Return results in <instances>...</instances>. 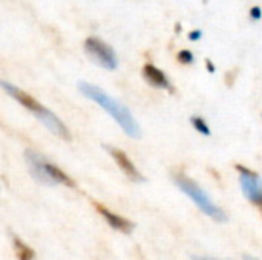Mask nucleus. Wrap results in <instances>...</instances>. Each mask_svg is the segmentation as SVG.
<instances>
[{
    "label": "nucleus",
    "instance_id": "nucleus-3",
    "mask_svg": "<svg viewBox=\"0 0 262 260\" xmlns=\"http://www.w3.org/2000/svg\"><path fill=\"white\" fill-rule=\"evenodd\" d=\"M25 161L26 166L29 169L31 176L45 185H68V187H74L75 182L57 166H54L52 162L46 161L38 152L28 149L25 152Z\"/></svg>",
    "mask_w": 262,
    "mask_h": 260
},
{
    "label": "nucleus",
    "instance_id": "nucleus-7",
    "mask_svg": "<svg viewBox=\"0 0 262 260\" xmlns=\"http://www.w3.org/2000/svg\"><path fill=\"white\" fill-rule=\"evenodd\" d=\"M106 152L114 158V161L117 162V166L120 167V170L132 181V182H146V178L140 173V170L135 167V164L130 161V158L123 152L120 150L118 147H114V146H104Z\"/></svg>",
    "mask_w": 262,
    "mask_h": 260
},
{
    "label": "nucleus",
    "instance_id": "nucleus-2",
    "mask_svg": "<svg viewBox=\"0 0 262 260\" xmlns=\"http://www.w3.org/2000/svg\"><path fill=\"white\" fill-rule=\"evenodd\" d=\"M0 87L11 97L14 98L17 103H20L26 110H29L48 130H51L54 135H57L61 139H71V132L66 127V124L54 113L51 112L48 107H45L41 103H38L34 97H31L29 93H26L25 90H21L20 87L8 83V81H0Z\"/></svg>",
    "mask_w": 262,
    "mask_h": 260
},
{
    "label": "nucleus",
    "instance_id": "nucleus-11",
    "mask_svg": "<svg viewBox=\"0 0 262 260\" xmlns=\"http://www.w3.org/2000/svg\"><path fill=\"white\" fill-rule=\"evenodd\" d=\"M190 123H192V126L195 127V130H196L198 133H201L203 136H210V135H212V130H210L207 121H206L203 116L193 115V116L190 118Z\"/></svg>",
    "mask_w": 262,
    "mask_h": 260
},
{
    "label": "nucleus",
    "instance_id": "nucleus-10",
    "mask_svg": "<svg viewBox=\"0 0 262 260\" xmlns=\"http://www.w3.org/2000/svg\"><path fill=\"white\" fill-rule=\"evenodd\" d=\"M12 245H14V251L18 260H35V253L34 250L26 245L20 238H12Z\"/></svg>",
    "mask_w": 262,
    "mask_h": 260
},
{
    "label": "nucleus",
    "instance_id": "nucleus-14",
    "mask_svg": "<svg viewBox=\"0 0 262 260\" xmlns=\"http://www.w3.org/2000/svg\"><path fill=\"white\" fill-rule=\"evenodd\" d=\"M201 37H203V31H200V29H195V31L189 32V40H192V41H198Z\"/></svg>",
    "mask_w": 262,
    "mask_h": 260
},
{
    "label": "nucleus",
    "instance_id": "nucleus-8",
    "mask_svg": "<svg viewBox=\"0 0 262 260\" xmlns=\"http://www.w3.org/2000/svg\"><path fill=\"white\" fill-rule=\"evenodd\" d=\"M95 208H97V211L104 218V221L109 224V227H112L115 231H120V233H123V234H130V233L134 231L135 225H134V222H130L129 219H126V218H123V216H120V215L112 213L109 208H106V207H103V205H100V204H95Z\"/></svg>",
    "mask_w": 262,
    "mask_h": 260
},
{
    "label": "nucleus",
    "instance_id": "nucleus-17",
    "mask_svg": "<svg viewBox=\"0 0 262 260\" xmlns=\"http://www.w3.org/2000/svg\"><path fill=\"white\" fill-rule=\"evenodd\" d=\"M244 260H259V259H256V257H253V256H244Z\"/></svg>",
    "mask_w": 262,
    "mask_h": 260
},
{
    "label": "nucleus",
    "instance_id": "nucleus-6",
    "mask_svg": "<svg viewBox=\"0 0 262 260\" xmlns=\"http://www.w3.org/2000/svg\"><path fill=\"white\" fill-rule=\"evenodd\" d=\"M236 170L239 172V184L241 190L247 201H250L253 205L261 207L262 205V187L261 178L256 172L246 169L243 166H238Z\"/></svg>",
    "mask_w": 262,
    "mask_h": 260
},
{
    "label": "nucleus",
    "instance_id": "nucleus-16",
    "mask_svg": "<svg viewBox=\"0 0 262 260\" xmlns=\"http://www.w3.org/2000/svg\"><path fill=\"white\" fill-rule=\"evenodd\" d=\"M192 260H216V259H212V257H200V256H193Z\"/></svg>",
    "mask_w": 262,
    "mask_h": 260
},
{
    "label": "nucleus",
    "instance_id": "nucleus-15",
    "mask_svg": "<svg viewBox=\"0 0 262 260\" xmlns=\"http://www.w3.org/2000/svg\"><path fill=\"white\" fill-rule=\"evenodd\" d=\"M206 64H207V70L212 74V72H215V66L212 64V61L210 60H206Z\"/></svg>",
    "mask_w": 262,
    "mask_h": 260
},
{
    "label": "nucleus",
    "instance_id": "nucleus-5",
    "mask_svg": "<svg viewBox=\"0 0 262 260\" xmlns=\"http://www.w3.org/2000/svg\"><path fill=\"white\" fill-rule=\"evenodd\" d=\"M84 51L86 54L101 67L107 70H115L118 67V60L115 55V51L104 41H101L97 37H89L84 41Z\"/></svg>",
    "mask_w": 262,
    "mask_h": 260
},
{
    "label": "nucleus",
    "instance_id": "nucleus-12",
    "mask_svg": "<svg viewBox=\"0 0 262 260\" xmlns=\"http://www.w3.org/2000/svg\"><path fill=\"white\" fill-rule=\"evenodd\" d=\"M177 58H178V61L183 63V64H192V63L195 61V55H193V52L189 51V49H181V51L177 54Z\"/></svg>",
    "mask_w": 262,
    "mask_h": 260
},
{
    "label": "nucleus",
    "instance_id": "nucleus-4",
    "mask_svg": "<svg viewBox=\"0 0 262 260\" xmlns=\"http://www.w3.org/2000/svg\"><path fill=\"white\" fill-rule=\"evenodd\" d=\"M173 182H175V185L187 196V198H190L192 201H193V204L204 213V215H207L209 218H212L213 221H216V222H227V215H226V211L221 208V207H218L215 202H213V199L193 181V179H190V178H187V176H184V175H181V173H178V175H175L173 176Z\"/></svg>",
    "mask_w": 262,
    "mask_h": 260
},
{
    "label": "nucleus",
    "instance_id": "nucleus-13",
    "mask_svg": "<svg viewBox=\"0 0 262 260\" xmlns=\"http://www.w3.org/2000/svg\"><path fill=\"white\" fill-rule=\"evenodd\" d=\"M250 17H252V20H255V21L261 20V8H259V6H253V8L250 9Z\"/></svg>",
    "mask_w": 262,
    "mask_h": 260
},
{
    "label": "nucleus",
    "instance_id": "nucleus-1",
    "mask_svg": "<svg viewBox=\"0 0 262 260\" xmlns=\"http://www.w3.org/2000/svg\"><path fill=\"white\" fill-rule=\"evenodd\" d=\"M78 89L88 100H91V101L97 103L100 107H103L130 138H140L141 136L140 124L137 123V120L134 118L130 110L123 103H120L118 100L111 97L107 92H104L98 86H94V84L86 83V81H80Z\"/></svg>",
    "mask_w": 262,
    "mask_h": 260
},
{
    "label": "nucleus",
    "instance_id": "nucleus-9",
    "mask_svg": "<svg viewBox=\"0 0 262 260\" xmlns=\"http://www.w3.org/2000/svg\"><path fill=\"white\" fill-rule=\"evenodd\" d=\"M143 77L152 87L172 90V84H170V80L167 78V75L154 64H146L143 67Z\"/></svg>",
    "mask_w": 262,
    "mask_h": 260
}]
</instances>
